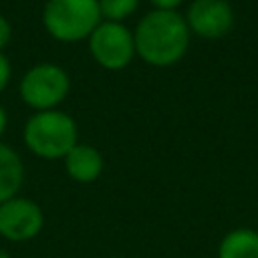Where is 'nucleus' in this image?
Returning <instances> with one entry per match:
<instances>
[{"mask_svg": "<svg viewBox=\"0 0 258 258\" xmlns=\"http://www.w3.org/2000/svg\"><path fill=\"white\" fill-rule=\"evenodd\" d=\"M189 28L175 10H153L133 30L135 54L151 67H171L189 46Z\"/></svg>", "mask_w": 258, "mask_h": 258, "instance_id": "f257e3e1", "label": "nucleus"}, {"mask_svg": "<svg viewBox=\"0 0 258 258\" xmlns=\"http://www.w3.org/2000/svg\"><path fill=\"white\" fill-rule=\"evenodd\" d=\"M22 139L36 157L64 159V155L79 143V131L71 115L50 109L38 111L26 121Z\"/></svg>", "mask_w": 258, "mask_h": 258, "instance_id": "f03ea898", "label": "nucleus"}, {"mask_svg": "<svg viewBox=\"0 0 258 258\" xmlns=\"http://www.w3.org/2000/svg\"><path fill=\"white\" fill-rule=\"evenodd\" d=\"M103 22L97 0H48L42 10L46 32L60 42L89 38Z\"/></svg>", "mask_w": 258, "mask_h": 258, "instance_id": "7ed1b4c3", "label": "nucleus"}, {"mask_svg": "<svg viewBox=\"0 0 258 258\" xmlns=\"http://www.w3.org/2000/svg\"><path fill=\"white\" fill-rule=\"evenodd\" d=\"M71 79L67 71L54 62H38L20 79V97L36 113L54 109L67 99Z\"/></svg>", "mask_w": 258, "mask_h": 258, "instance_id": "20e7f679", "label": "nucleus"}, {"mask_svg": "<svg viewBox=\"0 0 258 258\" xmlns=\"http://www.w3.org/2000/svg\"><path fill=\"white\" fill-rule=\"evenodd\" d=\"M91 56L107 71H121L129 67L135 56L133 32L123 22L103 20L89 36Z\"/></svg>", "mask_w": 258, "mask_h": 258, "instance_id": "39448f33", "label": "nucleus"}, {"mask_svg": "<svg viewBox=\"0 0 258 258\" xmlns=\"http://www.w3.org/2000/svg\"><path fill=\"white\" fill-rule=\"evenodd\" d=\"M44 214L28 198L14 196L0 204V236L8 242H28L40 234Z\"/></svg>", "mask_w": 258, "mask_h": 258, "instance_id": "423d86ee", "label": "nucleus"}, {"mask_svg": "<svg viewBox=\"0 0 258 258\" xmlns=\"http://www.w3.org/2000/svg\"><path fill=\"white\" fill-rule=\"evenodd\" d=\"M185 22L189 32L202 38H222L234 24V10L228 0H194Z\"/></svg>", "mask_w": 258, "mask_h": 258, "instance_id": "0eeeda50", "label": "nucleus"}, {"mask_svg": "<svg viewBox=\"0 0 258 258\" xmlns=\"http://www.w3.org/2000/svg\"><path fill=\"white\" fill-rule=\"evenodd\" d=\"M105 161L97 147L87 143H77L64 155V169L71 179L79 183H93L103 173Z\"/></svg>", "mask_w": 258, "mask_h": 258, "instance_id": "6e6552de", "label": "nucleus"}, {"mask_svg": "<svg viewBox=\"0 0 258 258\" xmlns=\"http://www.w3.org/2000/svg\"><path fill=\"white\" fill-rule=\"evenodd\" d=\"M24 181V165L20 155L10 147L0 143V204L14 198Z\"/></svg>", "mask_w": 258, "mask_h": 258, "instance_id": "1a4fd4ad", "label": "nucleus"}, {"mask_svg": "<svg viewBox=\"0 0 258 258\" xmlns=\"http://www.w3.org/2000/svg\"><path fill=\"white\" fill-rule=\"evenodd\" d=\"M218 258H258V230H230L218 244Z\"/></svg>", "mask_w": 258, "mask_h": 258, "instance_id": "9d476101", "label": "nucleus"}, {"mask_svg": "<svg viewBox=\"0 0 258 258\" xmlns=\"http://www.w3.org/2000/svg\"><path fill=\"white\" fill-rule=\"evenodd\" d=\"M97 2H99L101 18L109 22H123L139 6V0H97Z\"/></svg>", "mask_w": 258, "mask_h": 258, "instance_id": "9b49d317", "label": "nucleus"}, {"mask_svg": "<svg viewBox=\"0 0 258 258\" xmlns=\"http://www.w3.org/2000/svg\"><path fill=\"white\" fill-rule=\"evenodd\" d=\"M10 38H12V24L8 22V18L4 14H0V52H2V48H6Z\"/></svg>", "mask_w": 258, "mask_h": 258, "instance_id": "f8f14e48", "label": "nucleus"}, {"mask_svg": "<svg viewBox=\"0 0 258 258\" xmlns=\"http://www.w3.org/2000/svg\"><path fill=\"white\" fill-rule=\"evenodd\" d=\"M10 75H12L10 60L0 52V93L6 89V85H8V81H10Z\"/></svg>", "mask_w": 258, "mask_h": 258, "instance_id": "ddd939ff", "label": "nucleus"}, {"mask_svg": "<svg viewBox=\"0 0 258 258\" xmlns=\"http://www.w3.org/2000/svg\"><path fill=\"white\" fill-rule=\"evenodd\" d=\"M149 2L155 6V10H175L181 4V0H149Z\"/></svg>", "mask_w": 258, "mask_h": 258, "instance_id": "4468645a", "label": "nucleus"}, {"mask_svg": "<svg viewBox=\"0 0 258 258\" xmlns=\"http://www.w3.org/2000/svg\"><path fill=\"white\" fill-rule=\"evenodd\" d=\"M6 125H8V115H6V109L0 105V137H2L4 131H6Z\"/></svg>", "mask_w": 258, "mask_h": 258, "instance_id": "2eb2a0df", "label": "nucleus"}, {"mask_svg": "<svg viewBox=\"0 0 258 258\" xmlns=\"http://www.w3.org/2000/svg\"><path fill=\"white\" fill-rule=\"evenodd\" d=\"M0 258H12V256H10L6 250H2V248H0Z\"/></svg>", "mask_w": 258, "mask_h": 258, "instance_id": "dca6fc26", "label": "nucleus"}]
</instances>
